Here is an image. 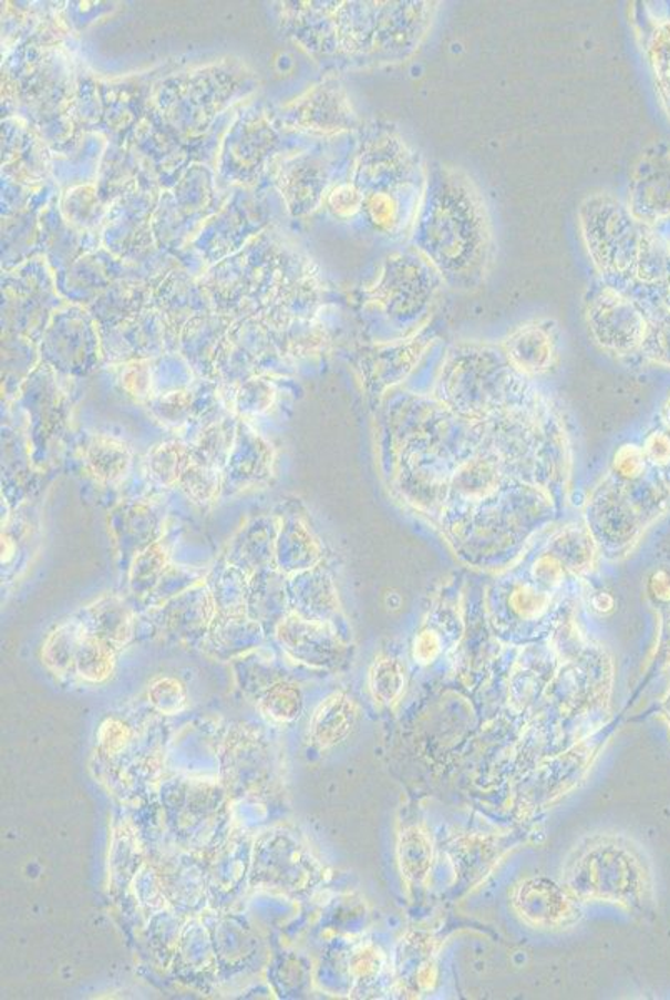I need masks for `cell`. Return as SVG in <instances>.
<instances>
[{
	"label": "cell",
	"mask_w": 670,
	"mask_h": 1000,
	"mask_svg": "<svg viewBox=\"0 0 670 1000\" xmlns=\"http://www.w3.org/2000/svg\"><path fill=\"white\" fill-rule=\"evenodd\" d=\"M566 884L576 899L606 900L630 907L646 896L647 876L632 849L617 839L602 837L576 850L567 867Z\"/></svg>",
	"instance_id": "obj_1"
},
{
	"label": "cell",
	"mask_w": 670,
	"mask_h": 1000,
	"mask_svg": "<svg viewBox=\"0 0 670 1000\" xmlns=\"http://www.w3.org/2000/svg\"><path fill=\"white\" fill-rule=\"evenodd\" d=\"M584 239L600 270L623 272L637 264L632 219L614 200L589 199L583 206Z\"/></svg>",
	"instance_id": "obj_2"
},
{
	"label": "cell",
	"mask_w": 670,
	"mask_h": 1000,
	"mask_svg": "<svg viewBox=\"0 0 670 1000\" xmlns=\"http://www.w3.org/2000/svg\"><path fill=\"white\" fill-rule=\"evenodd\" d=\"M514 906L527 924L540 929L570 926L579 917L576 897L546 877L524 880L517 887Z\"/></svg>",
	"instance_id": "obj_3"
},
{
	"label": "cell",
	"mask_w": 670,
	"mask_h": 1000,
	"mask_svg": "<svg viewBox=\"0 0 670 1000\" xmlns=\"http://www.w3.org/2000/svg\"><path fill=\"white\" fill-rule=\"evenodd\" d=\"M630 209L636 219L646 223L670 216V155H659L640 165Z\"/></svg>",
	"instance_id": "obj_4"
},
{
	"label": "cell",
	"mask_w": 670,
	"mask_h": 1000,
	"mask_svg": "<svg viewBox=\"0 0 670 1000\" xmlns=\"http://www.w3.org/2000/svg\"><path fill=\"white\" fill-rule=\"evenodd\" d=\"M594 329L600 330V339L609 341L614 326H619L623 346L633 348L643 336V320L632 306L612 290L600 293L592 309Z\"/></svg>",
	"instance_id": "obj_5"
},
{
	"label": "cell",
	"mask_w": 670,
	"mask_h": 1000,
	"mask_svg": "<svg viewBox=\"0 0 670 1000\" xmlns=\"http://www.w3.org/2000/svg\"><path fill=\"white\" fill-rule=\"evenodd\" d=\"M399 863L405 879L421 883L427 877L432 864V844L422 828L409 827L399 841Z\"/></svg>",
	"instance_id": "obj_6"
},
{
	"label": "cell",
	"mask_w": 670,
	"mask_h": 1000,
	"mask_svg": "<svg viewBox=\"0 0 670 1000\" xmlns=\"http://www.w3.org/2000/svg\"><path fill=\"white\" fill-rule=\"evenodd\" d=\"M509 355L529 371H543L550 361V342L540 329H523L509 341Z\"/></svg>",
	"instance_id": "obj_7"
},
{
	"label": "cell",
	"mask_w": 670,
	"mask_h": 1000,
	"mask_svg": "<svg viewBox=\"0 0 670 1000\" xmlns=\"http://www.w3.org/2000/svg\"><path fill=\"white\" fill-rule=\"evenodd\" d=\"M404 688V674L395 660L384 659L375 663L372 671V691L385 704H391L401 695Z\"/></svg>",
	"instance_id": "obj_8"
},
{
	"label": "cell",
	"mask_w": 670,
	"mask_h": 1000,
	"mask_svg": "<svg viewBox=\"0 0 670 1000\" xmlns=\"http://www.w3.org/2000/svg\"><path fill=\"white\" fill-rule=\"evenodd\" d=\"M649 59L657 87L670 84V21L657 25L649 44Z\"/></svg>",
	"instance_id": "obj_9"
},
{
	"label": "cell",
	"mask_w": 670,
	"mask_h": 1000,
	"mask_svg": "<svg viewBox=\"0 0 670 1000\" xmlns=\"http://www.w3.org/2000/svg\"><path fill=\"white\" fill-rule=\"evenodd\" d=\"M647 454L656 464H667L670 461V439L662 434H653L647 441Z\"/></svg>",
	"instance_id": "obj_10"
},
{
	"label": "cell",
	"mask_w": 670,
	"mask_h": 1000,
	"mask_svg": "<svg viewBox=\"0 0 670 1000\" xmlns=\"http://www.w3.org/2000/svg\"><path fill=\"white\" fill-rule=\"evenodd\" d=\"M439 652V642L431 632L422 633L415 642V657L421 662H431Z\"/></svg>",
	"instance_id": "obj_11"
},
{
	"label": "cell",
	"mask_w": 670,
	"mask_h": 1000,
	"mask_svg": "<svg viewBox=\"0 0 670 1000\" xmlns=\"http://www.w3.org/2000/svg\"><path fill=\"white\" fill-rule=\"evenodd\" d=\"M652 590L659 599L670 600V576L666 573H659L653 576Z\"/></svg>",
	"instance_id": "obj_12"
},
{
	"label": "cell",
	"mask_w": 670,
	"mask_h": 1000,
	"mask_svg": "<svg viewBox=\"0 0 670 1000\" xmlns=\"http://www.w3.org/2000/svg\"><path fill=\"white\" fill-rule=\"evenodd\" d=\"M657 91H659L660 101H662V105L663 107H666L667 114L670 115V84L660 85V87H657Z\"/></svg>",
	"instance_id": "obj_13"
},
{
	"label": "cell",
	"mask_w": 670,
	"mask_h": 1000,
	"mask_svg": "<svg viewBox=\"0 0 670 1000\" xmlns=\"http://www.w3.org/2000/svg\"><path fill=\"white\" fill-rule=\"evenodd\" d=\"M667 421H669V425H670V404H669V409H667Z\"/></svg>",
	"instance_id": "obj_14"
}]
</instances>
